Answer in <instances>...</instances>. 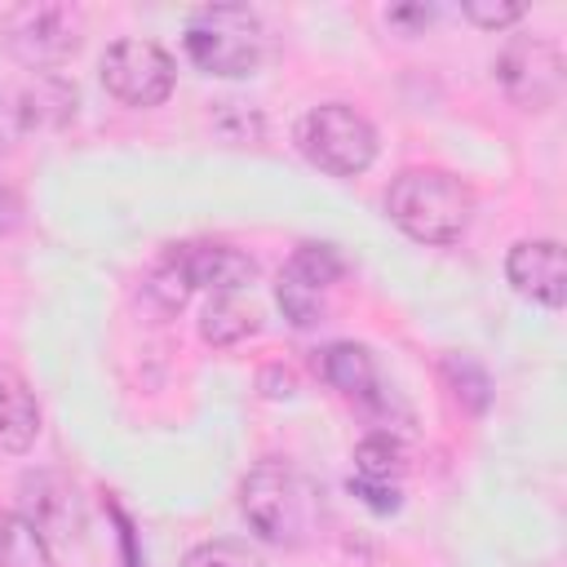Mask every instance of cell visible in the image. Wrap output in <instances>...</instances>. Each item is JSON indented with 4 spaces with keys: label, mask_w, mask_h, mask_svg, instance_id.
I'll use <instances>...</instances> for the list:
<instances>
[{
    "label": "cell",
    "mask_w": 567,
    "mask_h": 567,
    "mask_svg": "<svg viewBox=\"0 0 567 567\" xmlns=\"http://www.w3.org/2000/svg\"><path fill=\"white\" fill-rule=\"evenodd\" d=\"M385 213L421 244H452L474 217V195L443 168H408L385 190Z\"/></svg>",
    "instance_id": "obj_1"
},
{
    "label": "cell",
    "mask_w": 567,
    "mask_h": 567,
    "mask_svg": "<svg viewBox=\"0 0 567 567\" xmlns=\"http://www.w3.org/2000/svg\"><path fill=\"white\" fill-rule=\"evenodd\" d=\"M186 53L208 75H252L266 58V27L248 4H204L186 22Z\"/></svg>",
    "instance_id": "obj_2"
},
{
    "label": "cell",
    "mask_w": 567,
    "mask_h": 567,
    "mask_svg": "<svg viewBox=\"0 0 567 567\" xmlns=\"http://www.w3.org/2000/svg\"><path fill=\"white\" fill-rule=\"evenodd\" d=\"M239 501H244L248 523L275 545H301L315 527V514H319V501H315L310 483L284 461H261L244 478Z\"/></svg>",
    "instance_id": "obj_3"
},
{
    "label": "cell",
    "mask_w": 567,
    "mask_h": 567,
    "mask_svg": "<svg viewBox=\"0 0 567 567\" xmlns=\"http://www.w3.org/2000/svg\"><path fill=\"white\" fill-rule=\"evenodd\" d=\"M297 146L306 151L310 164H319L323 173L337 177H354L377 159V128L346 102H328L315 106L301 128H297Z\"/></svg>",
    "instance_id": "obj_4"
},
{
    "label": "cell",
    "mask_w": 567,
    "mask_h": 567,
    "mask_svg": "<svg viewBox=\"0 0 567 567\" xmlns=\"http://www.w3.org/2000/svg\"><path fill=\"white\" fill-rule=\"evenodd\" d=\"M102 84L124 106H159L173 93V58L155 40H115L102 58Z\"/></svg>",
    "instance_id": "obj_5"
},
{
    "label": "cell",
    "mask_w": 567,
    "mask_h": 567,
    "mask_svg": "<svg viewBox=\"0 0 567 567\" xmlns=\"http://www.w3.org/2000/svg\"><path fill=\"white\" fill-rule=\"evenodd\" d=\"M4 40L27 66H58L80 49V13L66 4H22L9 13Z\"/></svg>",
    "instance_id": "obj_6"
},
{
    "label": "cell",
    "mask_w": 567,
    "mask_h": 567,
    "mask_svg": "<svg viewBox=\"0 0 567 567\" xmlns=\"http://www.w3.org/2000/svg\"><path fill=\"white\" fill-rule=\"evenodd\" d=\"M496 75L501 84L523 102V106H545L558 97V84H563V58L549 40H532V35H518L505 44V53L496 58Z\"/></svg>",
    "instance_id": "obj_7"
},
{
    "label": "cell",
    "mask_w": 567,
    "mask_h": 567,
    "mask_svg": "<svg viewBox=\"0 0 567 567\" xmlns=\"http://www.w3.org/2000/svg\"><path fill=\"white\" fill-rule=\"evenodd\" d=\"M505 275L518 297L540 301L558 310L567 301V266H563V244L558 239H523L509 248Z\"/></svg>",
    "instance_id": "obj_8"
},
{
    "label": "cell",
    "mask_w": 567,
    "mask_h": 567,
    "mask_svg": "<svg viewBox=\"0 0 567 567\" xmlns=\"http://www.w3.org/2000/svg\"><path fill=\"white\" fill-rule=\"evenodd\" d=\"M186 288H213V292H235L257 275V261L230 244H177L168 252Z\"/></svg>",
    "instance_id": "obj_9"
},
{
    "label": "cell",
    "mask_w": 567,
    "mask_h": 567,
    "mask_svg": "<svg viewBox=\"0 0 567 567\" xmlns=\"http://www.w3.org/2000/svg\"><path fill=\"white\" fill-rule=\"evenodd\" d=\"M319 372H323V381L328 385H337L341 394H350V399H363V403H381V394H377V363H372V354L363 350V346H350V341H337V346H328L323 354H319Z\"/></svg>",
    "instance_id": "obj_10"
},
{
    "label": "cell",
    "mask_w": 567,
    "mask_h": 567,
    "mask_svg": "<svg viewBox=\"0 0 567 567\" xmlns=\"http://www.w3.org/2000/svg\"><path fill=\"white\" fill-rule=\"evenodd\" d=\"M40 434V408L27 390V381L9 368H0V447L27 452Z\"/></svg>",
    "instance_id": "obj_11"
},
{
    "label": "cell",
    "mask_w": 567,
    "mask_h": 567,
    "mask_svg": "<svg viewBox=\"0 0 567 567\" xmlns=\"http://www.w3.org/2000/svg\"><path fill=\"white\" fill-rule=\"evenodd\" d=\"M0 567H53V554L35 523L0 509Z\"/></svg>",
    "instance_id": "obj_12"
},
{
    "label": "cell",
    "mask_w": 567,
    "mask_h": 567,
    "mask_svg": "<svg viewBox=\"0 0 567 567\" xmlns=\"http://www.w3.org/2000/svg\"><path fill=\"white\" fill-rule=\"evenodd\" d=\"M354 470L363 483H385L394 487V478L403 474V447L390 434H372L354 447Z\"/></svg>",
    "instance_id": "obj_13"
},
{
    "label": "cell",
    "mask_w": 567,
    "mask_h": 567,
    "mask_svg": "<svg viewBox=\"0 0 567 567\" xmlns=\"http://www.w3.org/2000/svg\"><path fill=\"white\" fill-rule=\"evenodd\" d=\"M252 328H257V319H252V310H244L235 301V292H217L208 301V310H204V337L213 346H230V341L248 337Z\"/></svg>",
    "instance_id": "obj_14"
},
{
    "label": "cell",
    "mask_w": 567,
    "mask_h": 567,
    "mask_svg": "<svg viewBox=\"0 0 567 567\" xmlns=\"http://www.w3.org/2000/svg\"><path fill=\"white\" fill-rule=\"evenodd\" d=\"M284 270H292L301 284H310V288H319V292H323L328 284H337V279H341L346 261H341V252H337L332 244H301Z\"/></svg>",
    "instance_id": "obj_15"
},
{
    "label": "cell",
    "mask_w": 567,
    "mask_h": 567,
    "mask_svg": "<svg viewBox=\"0 0 567 567\" xmlns=\"http://www.w3.org/2000/svg\"><path fill=\"white\" fill-rule=\"evenodd\" d=\"M279 306H284V315H288L297 328H310V323H319V315H323V292L310 288V284H301L292 270H284V275H279Z\"/></svg>",
    "instance_id": "obj_16"
},
{
    "label": "cell",
    "mask_w": 567,
    "mask_h": 567,
    "mask_svg": "<svg viewBox=\"0 0 567 567\" xmlns=\"http://www.w3.org/2000/svg\"><path fill=\"white\" fill-rule=\"evenodd\" d=\"M182 567H261V558L239 540H208L186 554Z\"/></svg>",
    "instance_id": "obj_17"
},
{
    "label": "cell",
    "mask_w": 567,
    "mask_h": 567,
    "mask_svg": "<svg viewBox=\"0 0 567 567\" xmlns=\"http://www.w3.org/2000/svg\"><path fill=\"white\" fill-rule=\"evenodd\" d=\"M465 18L478 27H509L523 18V4H496V0H465Z\"/></svg>",
    "instance_id": "obj_18"
},
{
    "label": "cell",
    "mask_w": 567,
    "mask_h": 567,
    "mask_svg": "<svg viewBox=\"0 0 567 567\" xmlns=\"http://www.w3.org/2000/svg\"><path fill=\"white\" fill-rule=\"evenodd\" d=\"M27 133V115H22V97L0 89V151H13V142Z\"/></svg>",
    "instance_id": "obj_19"
},
{
    "label": "cell",
    "mask_w": 567,
    "mask_h": 567,
    "mask_svg": "<svg viewBox=\"0 0 567 567\" xmlns=\"http://www.w3.org/2000/svg\"><path fill=\"white\" fill-rule=\"evenodd\" d=\"M350 492H359L372 509H394L399 505V492L385 487V483H363V478H350Z\"/></svg>",
    "instance_id": "obj_20"
},
{
    "label": "cell",
    "mask_w": 567,
    "mask_h": 567,
    "mask_svg": "<svg viewBox=\"0 0 567 567\" xmlns=\"http://www.w3.org/2000/svg\"><path fill=\"white\" fill-rule=\"evenodd\" d=\"M18 217H22V204H18V195H13L9 186H0V235H9V230L18 226Z\"/></svg>",
    "instance_id": "obj_21"
},
{
    "label": "cell",
    "mask_w": 567,
    "mask_h": 567,
    "mask_svg": "<svg viewBox=\"0 0 567 567\" xmlns=\"http://www.w3.org/2000/svg\"><path fill=\"white\" fill-rule=\"evenodd\" d=\"M390 22H430V9H394Z\"/></svg>",
    "instance_id": "obj_22"
}]
</instances>
